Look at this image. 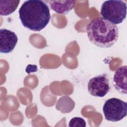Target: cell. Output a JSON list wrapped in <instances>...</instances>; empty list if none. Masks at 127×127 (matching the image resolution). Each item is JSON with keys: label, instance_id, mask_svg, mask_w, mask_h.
Masks as SVG:
<instances>
[{"label": "cell", "instance_id": "1", "mask_svg": "<svg viewBox=\"0 0 127 127\" xmlns=\"http://www.w3.org/2000/svg\"><path fill=\"white\" fill-rule=\"evenodd\" d=\"M19 17L22 25L33 31H40L49 23L51 15L48 6L40 0L25 1L19 9Z\"/></svg>", "mask_w": 127, "mask_h": 127}, {"label": "cell", "instance_id": "2", "mask_svg": "<svg viewBox=\"0 0 127 127\" xmlns=\"http://www.w3.org/2000/svg\"><path fill=\"white\" fill-rule=\"evenodd\" d=\"M86 32L92 43L103 48L112 47L119 37L117 26L101 17L94 19L88 24Z\"/></svg>", "mask_w": 127, "mask_h": 127}, {"label": "cell", "instance_id": "3", "mask_svg": "<svg viewBox=\"0 0 127 127\" xmlns=\"http://www.w3.org/2000/svg\"><path fill=\"white\" fill-rule=\"evenodd\" d=\"M100 13L103 19L116 25L126 18L127 4L121 0L105 1L101 5Z\"/></svg>", "mask_w": 127, "mask_h": 127}, {"label": "cell", "instance_id": "4", "mask_svg": "<svg viewBox=\"0 0 127 127\" xmlns=\"http://www.w3.org/2000/svg\"><path fill=\"white\" fill-rule=\"evenodd\" d=\"M103 112L107 121L113 122L120 121L127 116V103L117 98L108 99L103 105Z\"/></svg>", "mask_w": 127, "mask_h": 127}, {"label": "cell", "instance_id": "5", "mask_svg": "<svg viewBox=\"0 0 127 127\" xmlns=\"http://www.w3.org/2000/svg\"><path fill=\"white\" fill-rule=\"evenodd\" d=\"M110 90L109 79L105 74L97 75L88 82V91L93 96L103 97Z\"/></svg>", "mask_w": 127, "mask_h": 127}, {"label": "cell", "instance_id": "6", "mask_svg": "<svg viewBox=\"0 0 127 127\" xmlns=\"http://www.w3.org/2000/svg\"><path fill=\"white\" fill-rule=\"evenodd\" d=\"M18 41L16 34L13 31L6 29L0 30V52L7 54L12 52Z\"/></svg>", "mask_w": 127, "mask_h": 127}, {"label": "cell", "instance_id": "7", "mask_svg": "<svg viewBox=\"0 0 127 127\" xmlns=\"http://www.w3.org/2000/svg\"><path fill=\"white\" fill-rule=\"evenodd\" d=\"M127 66H122L115 72L113 77V85L115 89L119 92L127 94Z\"/></svg>", "mask_w": 127, "mask_h": 127}, {"label": "cell", "instance_id": "8", "mask_svg": "<svg viewBox=\"0 0 127 127\" xmlns=\"http://www.w3.org/2000/svg\"><path fill=\"white\" fill-rule=\"evenodd\" d=\"M48 2L50 7L59 14H66L75 6L76 1L74 0H46Z\"/></svg>", "mask_w": 127, "mask_h": 127}, {"label": "cell", "instance_id": "9", "mask_svg": "<svg viewBox=\"0 0 127 127\" xmlns=\"http://www.w3.org/2000/svg\"><path fill=\"white\" fill-rule=\"evenodd\" d=\"M20 0H0V14L7 16L13 13L19 5Z\"/></svg>", "mask_w": 127, "mask_h": 127}, {"label": "cell", "instance_id": "10", "mask_svg": "<svg viewBox=\"0 0 127 127\" xmlns=\"http://www.w3.org/2000/svg\"><path fill=\"white\" fill-rule=\"evenodd\" d=\"M69 127H85L86 122L84 119L80 117H74L72 118L68 125Z\"/></svg>", "mask_w": 127, "mask_h": 127}]
</instances>
